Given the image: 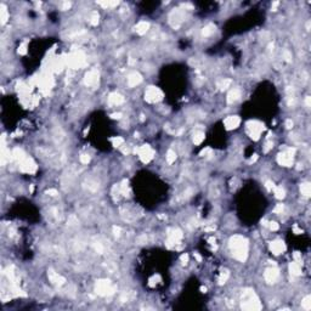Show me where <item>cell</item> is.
Listing matches in <instances>:
<instances>
[{
  "label": "cell",
  "mask_w": 311,
  "mask_h": 311,
  "mask_svg": "<svg viewBox=\"0 0 311 311\" xmlns=\"http://www.w3.org/2000/svg\"><path fill=\"white\" fill-rule=\"evenodd\" d=\"M229 246L231 249V253L232 256L241 261V263H244L247 260L248 256V239L243 236H239V235H235L230 238L229 241Z\"/></svg>",
  "instance_id": "1"
},
{
  "label": "cell",
  "mask_w": 311,
  "mask_h": 311,
  "mask_svg": "<svg viewBox=\"0 0 311 311\" xmlns=\"http://www.w3.org/2000/svg\"><path fill=\"white\" fill-rule=\"evenodd\" d=\"M241 308L243 310H260L261 309V304L259 302V298L255 294L253 289H244L242 292V302H241Z\"/></svg>",
  "instance_id": "2"
},
{
  "label": "cell",
  "mask_w": 311,
  "mask_h": 311,
  "mask_svg": "<svg viewBox=\"0 0 311 311\" xmlns=\"http://www.w3.org/2000/svg\"><path fill=\"white\" fill-rule=\"evenodd\" d=\"M116 291H117V287L110 280H99L95 286V292L101 297H110L112 294H114Z\"/></svg>",
  "instance_id": "3"
},
{
  "label": "cell",
  "mask_w": 311,
  "mask_h": 311,
  "mask_svg": "<svg viewBox=\"0 0 311 311\" xmlns=\"http://www.w3.org/2000/svg\"><path fill=\"white\" fill-rule=\"evenodd\" d=\"M265 130V125L264 123L259 122V120H249L247 123V131L248 135L250 139H253L254 141H258L260 139L261 133Z\"/></svg>",
  "instance_id": "4"
},
{
  "label": "cell",
  "mask_w": 311,
  "mask_h": 311,
  "mask_svg": "<svg viewBox=\"0 0 311 311\" xmlns=\"http://www.w3.org/2000/svg\"><path fill=\"white\" fill-rule=\"evenodd\" d=\"M297 150L294 147H287L283 152L277 156V163L282 166H292L294 163V156Z\"/></svg>",
  "instance_id": "5"
},
{
  "label": "cell",
  "mask_w": 311,
  "mask_h": 311,
  "mask_svg": "<svg viewBox=\"0 0 311 311\" xmlns=\"http://www.w3.org/2000/svg\"><path fill=\"white\" fill-rule=\"evenodd\" d=\"M134 152L137 153V156L140 157V159H141L142 163H150L153 159V157H155L153 148L151 146H148V145H142V146L140 147H136L134 150Z\"/></svg>",
  "instance_id": "6"
},
{
  "label": "cell",
  "mask_w": 311,
  "mask_h": 311,
  "mask_svg": "<svg viewBox=\"0 0 311 311\" xmlns=\"http://www.w3.org/2000/svg\"><path fill=\"white\" fill-rule=\"evenodd\" d=\"M183 237V231L180 229H169L168 230V238L165 242V246L168 248H173L176 244H179L181 242Z\"/></svg>",
  "instance_id": "7"
},
{
  "label": "cell",
  "mask_w": 311,
  "mask_h": 311,
  "mask_svg": "<svg viewBox=\"0 0 311 311\" xmlns=\"http://www.w3.org/2000/svg\"><path fill=\"white\" fill-rule=\"evenodd\" d=\"M145 100L148 103L159 102V101L163 100V92L161 89H158L156 86H150V88H147L146 92H145Z\"/></svg>",
  "instance_id": "8"
},
{
  "label": "cell",
  "mask_w": 311,
  "mask_h": 311,
  "mask_svg": "<svg viewBox=\"0 0 311 311\" xmlns=\"http://www.w3.org/2000/svg\"><path fill=\"white\" fill-rule=\"evenodd\" d=\"M19 169H21V172H23V173H27V174H34L35 172H37L38 166L35 164V162L32 159V158H25L21 163H19Z\"/></svg>",
  "instance_id": "9"
},
{
  "label": "cell",
  "mask_w": 311,
  "mask_h": 311,
  "mask_svg": "<svg viewBox=\"0 0 311 311\" xmlns=\"http://www.w3.org/2000/svg\"><path fill=\"white\" fill-rule=\"evenodd\" d=\"M99 80H100V73L97 72V69H91L84 77V84L86 86H96L99 85Z\"/></svg>",
  "instance_id": "10"
},
{
  "label": "cell",
  "mask_w": 311,
  "mask_h": 311,
  "mask_svg": "<svg viewBox=\"0 0 311 311\" xmlns=\"http://www.w3.org/2000/svg\"><path fill=\"white\" fill-rule=\"evenodd\" d=\"M67 62L72 68H80L83 64L85 63V57L82 52H75L68 57Z\"/></svg>",
  "instance_id": "11"
},
{
  "label": "cell",
  "mask_w": 311,
  "mask_h": 311,
  "mask_svg": "<svg viewBox=\"0 0 311 311\" xmlns=\"http://www.w3.org/2000/svg\"><path fill=\"white\" fill-rule=\"evenodd\" d=\"M183 19H185V14H183V10L175 9L174 11L170 14V16H169V22H170V25H172L174 28H177L180 25H181V22L183 21Z\"/></svg>",
  "instance_id": "12"
},
{
  "label": "cell",
  "mask_w": 311,
  "mask_h": 311,
  "mask_svg": "<svg viewBox=\"0 0 311 311\" xmlns=\"http://www.w3.org/2000/svg\"><path fill=\"white\" fill-rule=\"evenodd\" d=\"M278 276H280V272H278V269L277 267H269L265 270V274H264V278L267 283L272 284L276 283V281L278 280Z\"/></svg>",
  "instance_id": "13"
},
{
  "label": "cell",
  "mask_w": 311,
  "mask_h": 311,
  "mask_svg": "<svg viewBox=\"0 0 311 311\" xmlns=\"http://www.w3.org/2000/svg\"><path fill=\"white\" fill-rule=\"evenodd\" d=\"M241 124V118L238 116H229L224 120V125L226 130H233L239 127Z\"/></svg>",
  "instance_id": "14"
},
{
  "label": "cell",
  "mask_w": 311,
  "mask_h": 311,
  "mask_svg": "<svg viewBox=\"0 0 311 311\" xmlns=\"http://www.w3.org/2000/svg\"><path fill=\"white\" fill-rule=\"evenodd\" d=\"M270 250L274 253L275 255H280V254H282L284 250H286V244H284L283 241H281V239L272 241L270 243Z\"/></svg>",
  "instance_id": "15"
},
{
  "label": "cell",
  "mask_w": 311,
  "mask_h": 311,
  "mask_svg": "<svg viewBox=\"0 0 311 311\" xmlns=\"http://www.w3.org/2000/svg\"><path fill=\"white\" fill-rule=\"evenodd\" d=\"M47 276H49V280L51 281V283H54L55 286H62L66 282V278H64L63 276H61V275H58L57 272H55L52 269H49Z\"/></svg>",
  "instance_id": "16"
},
{
  "label": "cell",
  "mask_w": 311,
  "mask_h": 311,
  "mask_svg": "<svg viewBox=\"0 0 311 311\" xmlns=\"http://www.w3.org/2000/svg\"><path fill=\"white\" fill-rule=\"evenodd\" d=\"M141 82H142V75H141L140 73H137V72H133V73L129 74L128 85L130 86V88L136 86V85H139Z\"/></svg>",
  "instance_id": "17"
},
{
  "label": "cell",
  "mask_w": 311,
  "mask_h": 311,
  "mask_svg": "<svg viewBox=\"0 0 311 311\" xmlns=\"http://www.w3.org/2000/svg\"><path fill=\"white\" fill-rule=\"evenodd\" d=\"M123 102H124V97H123V95H120L118 92H112L108 96V103L112 106H119Z\"/></svg>",
  "instance_id": "18"
},
{
  "label": "cell",
  "mask_w": 311,
  "mask_h": 311,
  "mask_svg": "<svg viewBox=\"0 0 311 311\" xmlns=\"http://www.w3.org/2000/svg\"><path fill=\"white\" fill-rule=\"evenodd\" d=\"M148 29H150V23L146 22V21H141V22H139L136 26H135V32H136L137 34H140V35L146 34L147 32H148Z\"/></svg>",
  "instance_id": "19"
},
{
  "label": "cell",
  "mask_w": 311,
  "mask_h": 311,
  "mask_svg": "<svg viewBox=\"0 0 311 311\" xmlns=\"http://www.w3.org/2000/svg\"><path fill=\"white\" fill-rule=\"evenodd\" d=\"M11 157L15 159V161H17L19 163H21L25 158H27V156H26V153H25V151L23 150H21V148H15L12 152H11Z\"/></svg>",
  "instance_id": "20"
},
{
  "label": "cell",
  "mask_w": 311,
  "mask_h": 311,
  "mask_svg": "<svg viewBox=\"0 0 311 311\" xmlns=\"http://www.w3.org/2000/svg\"><path fill=\"white\" fill-rule=\"evenodd\" d=\"M289 272L293 276H300L302 275V266H300V263L299 261H292L289 264Z\"/></svg>",
  "instance_id": "21"
},
{
  "label": "cell",
  "mask_w": 311,
  "mask_h": 311,
  "mask_svg": "<svg viewBox=\"0 0 311 311\" xmlns=\"http://www.w3.org/2000/svg\"><path fill=\"white\" fill-rule=\"evenodd\" d=\"M239 97H241V90L237 89V88L236 89H232L227 94V102L229 103H233V102H236L237 100H239Z\"/></svg>",
  "instance_id": "22"
},
{
  "label": "cell",
  "mask_w": 311,
  "mask_h": 311,
  "mask_svg": "<svg viewBox=\"0 0 311 311\" xmlns=\"http://www.w3.org/2000/svg\"><path fill=\"white\" fill-rule=\"evenodd\" d=\"M204 139H205V135H204V133L203 131H194L192 135V141L194 145H201L202 142L204 141Z\"/></svg>",
  "instance_id": "23"
},
{
  "label": "cell",
  "mask_w": 311,
  "mask_h": 311,
  "mask_svg": "<svg viewBox=\"0 0 311 311\" xmlns=\"http://www.w3.org/2000/svg\"><path fill=\"white\" fill-rule=\"evenodd\" d=\"M9 19V12H8V9L4 4L0 5V22L1 25H5Z\"/></svg>",
  "instance_id": "24"
},
{
  "label": "cell",
  "mask_w": 311,
  "mask_h": 311,
  "mask_svg": "<svg viewBox=\"0 0 311 311\" xmlns=\"http://www.w3.org/2000/svg\"><path fill=\"white\" fill-rule=\"evenodd\" d=\"M272 191H274L275 197L277 199H283L284 197H286V191H284V188L282 186H275L274 188H272Z\"/></svg>",
  "instance_id": "25"
},
{
  "label": "cell",
  "mask_w": 311,
  "mask_h": 311,
  "mask_svg": "<svg viewBox=\"0 0 311 311\" xmlns=\"http://www.w3.org/2000/svg\"><path fill=\"white\" fill-rule=\"evenodd\" d=\"M300 192L304 197H310L311 194V185L309 183H304L300 185Z\"/></svg>",
  "instance_id": "26"
},
{
  "label": "cell",
  "mask_w": 311,
  "mask_h": 311,
  "mask_svg": "<svg viewBox=\"0 0 311 311\" xmlns=\"http://www.w3.org/2000/svg\"><path fill=\"white\" fill-rule=\"evenodd\" d=\"M214 30H215V26L213 23H209L202 29V35L203 37H209L214 33Z\"/></svg>",
  "instance_id": "27"
},
{
  "label": "cell",
  "mask_w": 311,
  "mask_h": 311,
  "mask_svg": "<svg viewBox=\"0 0 311 311\" xmlns=\"http://www.w3.org/2000/svg\"><path fill=\"white\" fill-rule=\"evenodd\" d=\"M230 85H231V80L230 79H225V78L219 80L218 84H216V86L219 88V90H226L227 88H230Z\"/></svg>",
  "instance_id": "28"
},
{
  "label": "cell",
  "mask_w": 311,
  "mask_h": 311,
  "mask_svg": "<svg viewBox=\"0 0 311 311\" xmlns=\"http://www.w3.org/2000/svg\"><path fill=\"white\" fill-rule=\"evenodd\" d=\"M229 277H230L229 270H222V271H221V274H220V276H219V278H218V282H219V284L226 283V281L229 280Z\"/></svg>",
  "instance_id": "29"
},
{
  "label": "cell",
  "mask_w": 311,
  "mask_h": 311,
  "mask_svg": "<svg viewBox=\"0 0 311 311\" xmlns=\"http://www.w3.org/2000/svg\"><path fill=\"white\" fill-rule=\"evenodd\" d=\"M111 142H112V146L113 147H122L124 146V139L120 136H116V137H112L111 139Z\"/></svg>",
  "instance_id": "30"
},
{
  "label": "cell",
  "mask_w": 311,
  "mask_h": 311,
  "mask_svg": "<svg viewBox=\"0 0 311 311\" xmlns=\"http://www.w3.org/2000/svg\"><path fill=\"white\" fill-rule=\"evenodd\" d=\"M130 190H129V181L128 180H123L120 183V193L123 196H128Z\"/></svg>",
  "instance_id": "31"
},
{
  "label": "cell",
  "mask_w": 311,
  "mask_h": 311,
  "mask_svg": "<svg viewBox=\"0 0 311 311\" xmlns=\"http://www.w3.org/2000/svg\"><path fill=\"white\" fill-rule=\"evenodd\" d=\"M97 4L101 5L102 8H105V9H111V8L117 6L119 4V1H99Z\"/></svg>",
  "instance_id": "32"
},
{
  "label": "cell",
  "mask_w": 311,
  "mask_h": 311,
  "mask_svg": "<svg viewBox=\"0 0 311 311\" xmlns=\"http://www.w3.org/2000/svg\"><path fill=\"white\" fill-rule=\"evenodd\" d=\"M302 306L304 310H306V311L311 310V297L310 295H306V297L303 299Z\"/></svg>",
  "instance_id": "33"
},
{
  "label": "cell",
  "mask_w": 311,
  "mask_h": 311,
  "mask_svg": "<svg viewBox=\"0 0 311 311\" xmlns=\"http://www.w3.org/2000/svg\"><path fill=\"white\" fill-rule=\"evenodd\" d=\"M99 21H100V15H99V12H97V11H92L91 16H90V25H92V26H97Z\"/></svg>",
  "instance_id": "34"
},
{
  "label": "cell",
  "mask_w": 311,
  "mask_h": 311,
  "mask_svg": "<svg viewBox=\"0 0 311 311\" xmlns=\"http://www.w3.org/2000/svg\"><path fill=\"white\" fill-rule=\"evenodd\" d=\"M175 161H176V153H175V151L169 150V151L166 152V162H168L169 164H172V163H174Z\"/></svg>",
  "instance_id": "35"
},
{
  "label": "cell",
  "mask_w": 311,
  "mask_h": 311,
  "mask_svg": "<svg viewBox=\"0 0 311 311\" xmlns=\"http://www.w3.org/2000/svg\"><path fill=\"white\" fill-rule=\"evenodd\" d=\"M159 282H161V277H159V275H155L153 277H151V278H150L148 284H150L151 287H155L156 284H158Z\"/></svg>",
  "instance_id": "36"
},
{
  "label": "cell",
  "mask_w": 311,
  "mask_h": 311,
  "mask_svg": "<svg viewBox=\"0 0 311 311\" xmlns=\"http://www.w3.org/2000/svg\"><path fill=\"white\" fill-rule=\"evenodd\" d=\"M267 227L271 230V231H277V230L280 229V225H278L276 221H269Z\"/></svg>",
  "instance_id": "37"
},
{
  "label": "cell",
  "mask_w": 311,
  "mask_h": 311,
  "mask_svg": "<svg viewBox=\"0 0 311 311\" xmlns=\"http://www.w3.org/2000/svg\"><path fill=\"white\" fill-rule=\"evenodd\" d=\"M19 55H26L27 54V43H22L19 46Z\"/></svg>",
  "instance_id": "38"
},
{
  "label": "cell",
  "mask_w": 311,
  "mask_h": 311,
  "mask_svg": "<svg viewBox=\"0 0 311 311\" xmlns=\"http://www.w3.org/2000/svg\"><path fill=\"white\" fill-rule=\"evenodd\" d=\"M79 159H80V162H82L83 164H88V163L90 162V156L89 155H82Z\"/></svg>",
  "instance_id": "39"
},
{
  "label": "cell",
  "mask_w": 311,
  "mask_h": 311,
  "mask_svg": "<svg viewBox=\"0 0 311 311\" xmlns=\"http://www.w3.org/2000/svg\"><path fill=\"white\" fill-rule=\"evenodd\" d=\"M272 147H274V144H272V141H267L265 144V147H264V152L267 153L270 150H272Z\"/></svg>",
  "instance_id": "40"
},
{
  "label": "cell",
  "mask_w": 311,
  "mask_h": 311,
  "mask_svg": "<svg viewBox=\"0 0 311 311\" xmlns=\"http://www.w3.org/2000/svg\"><path fill=\"white\" fill-rule=\"evenodd\" d=\"M283 210H284V205H283V204H277V205L275 207L274 213H276V214H280V213H282Z\"/></svg>",
  "instance_id": "41"
},
{
  "label": "cell",
  "mask_w": 311,
  "mask_h": 311,
  "mask_svg": "<svg viewBox=\"0 0 311 311\" xmlns=\"http://www.w3.org/2000/svg\"><path fill=\"white\" fill-rule=\"evenodd\" d=\"M71 6H72V4L69 3V1H63L62 4H61V9L66 11V10H69L71 9Z\"/></svg>",
  "instance_id": "42"
},
{
  "label": "cell",
  "mask_w": 311,
  "mask_h": 311,
  "mask_svg": "<svg viewBox=\"0 0 311 311\" xmlns=\"http://www.w3.org/2000/svg\"><path fill=\"white\" fill-rule=\"evenodd\" d=\"M283 56H284V60H286L287 62H291V61H292V55H291L289 51H284Z\"/></svg>",
  "instance_id": "43"
},
{
  "label": "cell",
  "mask_w": 311,
  "mask_h": 311,
  "mask_svg": "<svg viewBox=\"0 0 311 311\" xmlns=\"http://www.w3.org/2000/svg\"><path fill=\"white\" fill-rule=\"evenodd\" d=\"M147 238H146V235H142V236H140V237L137 238V243L139 244H144V243H146Z\"/></svg>",
  "instance_id": "44"
},
{
  "label": "cell",
  "mask_w": 311,
  "mask_h": 311,
  "mask_svg": "<svg viewBox=\"0 0 311 311\" xmlns=\"http://www.w3.org/2000/svg\"><path fill=\"white\" fill-rule=\"evenodd\" d=\"M180 260H181V263H183V265H186L188 263V255L187 254H183V255L180 256Z\"/></svg>",
  "instance_id": "45"
},
{
  "label": "cell",
  "mask_w": 311,
  "mask_h": 311,
  "mask_svg": "<svg viewBox=\"0 0 311 311\" xmlns=\"http://www.w3.org/2000/svg\"><path fill=\"white\" fill-rule=\"evenodd\" d=\"M46 194H49V196H57L58 192H57V190H55V188H49L46 191Z\"/></svg>",
  "instance_id": "46"
},
{
  "label": "cell",
  "mask_w": 311,
  "mask_h": 311,
  "mask_svg": "<svg viewBox=\"0 0 311 311\" xmlns=\"http://www.w3.org/2000/svg\"><path fill=\"white\" fill-rule=\"evenodd\" d=\"M265 186H266V188H267V190H270V191H271V190L275 187V183H272V181H270V180H267V181L265 183Z\"/></svg>",
  "instance_id": "47"
},
{
  "label": "cell",
  "mask_w": 311,
  "mask_h": 311,
  "mask_svg": "<svg viewBox=\"0 0 311 311\" xmlns=\"http://www.w3.org/2000/svg\"><path fill=\"white\" fill-rule=\"evenodd\" d=\"M123 117V114L120 113V112H117V113H112L111 114V118L112 119H120Z\"/></svg>",
  "instance_id": "48"
},
{
  "label": "cell",
  "mask_w": 311,
  "mask_h": 311,
  "mask_svg": "<svg viewBox=\"0 0 311 311\" xmlns=\"http://www.w3.org/2000/svg\"><path fill=\"white\" fill-rule=\"evenodd\" d=\"M113 233H114V236L116 237H118L119 235H120V227H118V226H113Z\"/></svg>",
  "instance_id": "49"
},
{
  "label": "cell",
  "mask_w": 311,
  "mask_h": 311,
  "mask_svg": "<svg viewBox=\"0 0 311 311\" xmlns=\"http://www.w3.org/2000/svg\"><path fill=\"white\" fill-rule=\"evenodd\" d=\"M286 128L287 129H292L293 128V120L292 119H287V120H286Z\"/></svg>",
  "instance_id": "50"
},
{
  "label": "cell",
  "mask_w": 311,
  "mask_h": 311,
  "mask_svg": "<svg viewBox=\"0 0 311 311\" xmlns=\"http://www.w3.org/2000/svg\"><path fill=\"white\" fill-rule=\"evenodd\" d=\"M211 151H210V148H205V150H203L201 152V156L202 157H204V156H207L208 153H210Z\"/></svg>",
  "instance_id": "51"
},
{
  "label": "cell",
  "mask_w": 311,
  "mask_h": 311,
  "mask_svg": "<svg viewBox=\"0 0 311 311\" xmlns=\"http://www.w3.org/2000/svg\"><path fill=\"white\" fill-rule=\"evenodd\" d=\"M293 231L297 233V235H299V233H303V231L300 229H298V226L297 225H294V227H293Z\"/></svg>",
  "instance_id": "52"
},
{
  "label": "cell",
  "mask_w": 311,
  "mask_h": 311,
  "mask_svg": "<svg viewBox=\"0 0 311 311\" xmlns=\"http://www.w3.org/2000/svg\"><path fill=\"white\" fill-rule=\"evenodd\" d=\"M95 249H96L99 253H102V250H103V248H102V246H101L100 243H97V244L95 246Z\"/></svg>",
  "instance_id": "53"
},
{
  "label": "cell",
  "mask_w": 311,
  "mask_h": 311,
  "mask_svg": "<svg viewBox=\"0 0 311 311\" xmlns=\"http://www.w3.org/2000/svg\"><path fill=\"white\" fill-rule=\"evenodd\" d=\"M122 152H123L124 155H128V153H130V148H129L128 146L123 147V148H122Z\"/></svg>",
  "instance_id": "54"
},
{
  "label": "cell",
  "mask_w": 311,
  "mask_h": 311,
  "mask_svg": "<svg viewBox=\"0 0 311 311\" xmlns=\"http://www.w3.org/2000/svg\"><path fill=\"white\" fill-rule=\"evenodd\" d=\"M305 103H306V106H308V107H310V105H311V97H310V96H306Z\"/></svg>",
  "instance_id": "55"
},
{
  "label": "cell",
  "mask_w": 311,
  "mask_h": 311,
  "mask_svg": "<svg viewBox=\"0 0 311 311\" xmlns=\"http://www.w3.org/2000/svg\"><path fill=\"white\" fill-rule=\"evenodd\" d=\"M278 4H280L278 1H275L274 4H272V6H271V10H272V11H275V10H276V8L278 6Z\"/></svg>",
  "instance_id": "56"
},
{
  "label": "cell",
  "mask_w": 311,
  "mask_h": 311,
  "mask_svg": "<svg viewBox=\"0 0 311 311\" xmlns=\"http://www.w3.org/2000/svg\"><path fill=\"white\" fill-rule=\"evenodd\" d=\"M194 258L197 259V261H199V263L202 261V258H201V255H199L198 253H194Z\"/></svg>",
  "instance_id": "57"
},
{
  "label": "cell",
  "mask_w": 311,
  "mask_h": 311,
  "mask_svg": "<svg viewBox=\"0 0 311 311\" xmlns=\"http://www.w3.org/2000/svg\"><path fill=\"white\" fill-rule=\"evenodd\" d=\"M256 159H258V156L254 155V157H252V158L249 159V163H253V162H255Z\"/></svg>",
  "instance_id": "58"
},
{
  "label": "cell",
  "mask_w": 311,
  "mask_h": 311,
  "mask_svg": "<svg viewBox=\"0 0 311 311\" xmlns=\"http://www.w3.org/2000/svg\"><path fill=\"white\" fill-rule=\"evenodd\" d=\"M267 224H269V221H267V220H265V219L261 220V225H263V226H267Z\"/></svg>",
  "instance_id": "59"
},
{
  "label": "cell",
  "mask_w": 311,
  "mask_h": 311,
  "mask_svg": "<svg viewBox=\"0 0 311 311\" xmlns=\"http://www.w3.org/2000/svg\"><path fill=\"white\" fill-rule=\"evenodd\" d=\"M306 29H308V30L310 29V22H308V23H306Z\"/></svg>",
  "instance_id": "60"
},
{
  "label": "cell",
  "mask_w": 311,
  "mask_h": 311,
  "mask_svg": "<svg viewBox=\"0 0 311 311\" xmlns=\"http://www.w3.org/2000/svg\"><path fill=\"white\" fill-rule=\"evenodd\" d=\"M201 291H202V292H203V293H205V291H207V288H205V287H202V288H201Z\"/></svg>",
  "instance_id": "61"
}]
</instances>
